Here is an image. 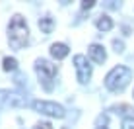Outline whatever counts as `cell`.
I'll list each match as a JSON object with an SVG mask.
<instances>
[{"label":"cell","mask_w":134,"mask_h":129,"mask_svg":"<svg viewBox=\"0 0 134 129\" xmlns=\"http://www.w3.org/2000/svg\"><path fill=\"white\" fill-rule=\"evenodd\" d=\"M130 80H132V71L128 67H124V64H119V67H115L113 71L105 76V86H107L109 90H113V92H119V90L126 88V84Z\"/></svg>","instance_id":"cell-2"},{"label":"cell","mask_w":134,"mask_h":129,"mask_svg":"<svg viewBox=\"0 0 134 129\" xmlns=\"http://www.w3.org/2000/svg\"><path fill=\"white\" fill-rule=\"evenodd\" d=\"M29 39V27L21 14H14L10 24H8V41L12 49H24Z\"/></svg>","instance_id":"cell-1"},{"label":"cell","mask_w":134,"mask_h":129,"mask_svg":"<svg viewBox=\"0 0 134 129\" xmlns=\"http://www.w3.org/2000/svg\"><path fill=\"white\" fill-rule=\"evenodd\" d=\"M122 129H134V117H126L122 121Z\"/></svg>","instance_id":"cell-14"},{"label":"cell","mask_w":134,"mask_h":129,"mask_svg":"<svg viewBox=\"0 0 134 129\" xmlns=\"http://www.w3.org/2000/svg\"><path fill=\"white\" fill-rule=\"evenodd\" d=\"M95 26H97L99 31H109V29H113V20H111L107 14H101L97 20H95Z\"/></svg>","instance_id":"cell-9"},{"label":"cell","mask_w":134,"mask_h":129,"mask_svg":"<svg viewBox=\"0 0 134 129\" xmlns=\"http://www.w3.org/2000/svg\"><path fill=\"white\" fill-rule=\"evenodd\" d=\"M105 123H107V116H99V119H97V125H95V129H107V127H105Z\"/></svg>","instance_id":"cell-13"},{"label":"cell","mask_w":134,"mask_h":129,"mask_svg":"<svg viewBox=\"0 0 134 129\" xmlns=\"http://www.w3.org/2000/svg\"><path fill=\"white\" fill-rule=\"evenodd\" d=\"M68 53H70V47H68L66 43H53L51 45V55H53L54 59H64V57H68Z\"/></svg>","instance_id":"cell-8"},{"label":"cell","mask_w":134,"mask_h":129,"mask_svg":"<svg viewBox=\"0 0 134 129\" xmlns=\"http://www.w3.org/2000/svg\"><path fill=\"white\" fill-rule=\"evenodd\" d=\"M35 71H37V76H39V82L43 84V88L53 90V82H54V76H57V64H53L47 59H37Z\"/></svg>","instance_id":"cell-3"},{"label":"cell","mask_w":134,"mask_h":129,"mask_svg":"<svg viewBox=\"0 0 134 129\" xmlns=\"http://www.w3.org/2000/svg\"><path fill=\"white\" fill-rule=\"evenodd\" d=\"M87 55H90L97 64H103L107 61V53H105L103 45H99V43H91L90 47H87Z\"/></svg>","instance_id":"cell-7"},{"label":"cell","mask_w":134,"mask_h":129,"mask_svg":"<svg viewBox=\"0 0 134 129\" xmlns=\"http://www.w3.org/2000/svg\"><path fill=\"white\" fill-rule=\"evenodd\" d=\"M113 49H115L117 53H122V51H124V43H122L121 39H113Z\"/></svg>","instance_id":"cell-12"},{"label":"cell","mask_w":134,"mask_h":129,"mask_svg":"<svg viewBox=\"0 0 134 129\" xmlns=\"http://www.w3.org/2000/svg\"><path fill=\"white\" fill-rule=\"evenodd\" d=\"M2 68L6 72H10V71H16L18 68V61L14 57H4V61H2Z\"/></svg>","instance_id":"cell-11"},{"label":"cell","mask_w":134,"mask_h":129,"mask_svg":"<svg viewBox=\"0 0 134 129\" xmlns=\"http://www.w3.org/2000/svg\"><path fill=\"white\" fill-rule=\"evenodd\" d=\"M39 29L43 31V33H47V35H49L51 31L54 29V18H51L49 14H47L45 18H41V20H39Z\"/></svg>","instance_id":"cell-10"},{"label":"cell","mask_w":134,"mask_h":129,"mask_svg":"<svg viewBox=\"0 0 134 129\" xmlns=\"http://www.w3.org/2000/svg\"><path fill=\"white\" fill-rule=\"evenodd\" d=\"M33 129H53V125H51V121H39Z\"/></svg>","instance_id":"cell-15"},{"label":"cell","mask_w":134,"mask_h":129,"mask_svg":"<svg viewBox=\"0 0 134 129\" xmlns=\"http://www.w3.org/2000/svg\"><path fill=\"white\" fill-rule=\"evenodd\" d=\"M74 67H76V76L80 84H87L91 78V64L84 55H76L74 57Z\"/></svg>","instance_id":"cell-5"},{"label":"cell","mask_w":134,"mask_h":129,"mask_svg":"<svg viewBox=\"0 0 134 129\" xmlns=\"http://www.w3.org/2000/svg\"><path fill=\"white\" fill-rule=\"evenodd\" d=\"M95 6V0H82V8L84 10H90V8Z\"/></svg>","instance_id":"cell-16"},{"label":"cell","mask_w":134,"mask_h":129,"mask_svg":"<svg viewBox=\"0 0 134 129\" xmlns=\"http://www.w3.org/2000/svg\"><path fill=\"white\" fill-rule=\"evenodd\" d=\"M33 110L39 113H45V116H51V117H64L66 112L60 104L57 102H45V100H35L33 102Z\"/></svg>","instance_id":"cell-4"},{"label":"cell","mask_w":134,"mask_h":129,"mask_svg":"<svg viewBox=\"0 0 134 129\" xmlns=\"http://www.w3.org/2000/svg\"><path fill=\"white\" fill-rule=\"evenodd\" d=\"M25 98L20 92L14 90H0V110L2 108H24Z\"/></svg>","instance_id":"cell-6"}]
</instances>
